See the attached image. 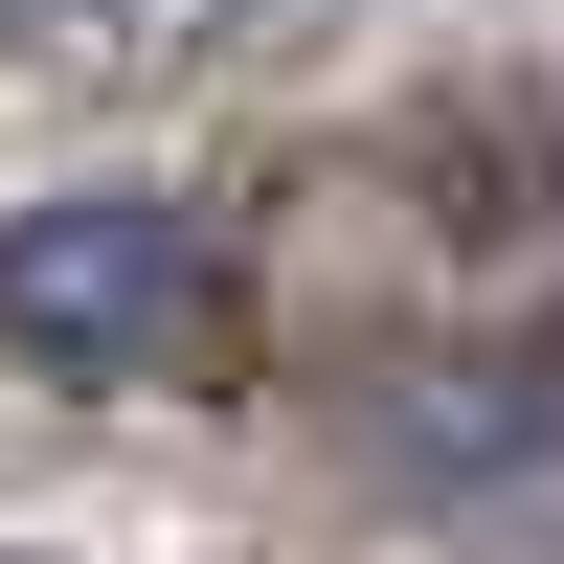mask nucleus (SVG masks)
Wrapping results in <instances>:
<instances>
[{
	"label": "nucleus",
	"mask_w": 564,
	"mask_h": 564,
	"mask_svg": "<svg viewBox=\"0 0 564 564\" xmlns=\"http://www.w3.org/2000/svg\"><path fill=\"white\" fill-rule=\"evenodd\" d=\"M226 339V226L159 204V181H68V204L0 226V361L45 384H159V361Z\"/></svg>",
	"instance_id": "nucleus-1"
},
{
	"label": "nucleus",
	"mask_w": 564,
	"mask_h": 564,
	"mask_svg": "<svg viewBox=\"0 0 564 564\" xmlns=\"http://www.w3.org/2000/svg\"><path fill=\"white\" fill-rule=\"evenodd\" d=\"M0 23H45V0H0Z\"/></svg>",
	"instance_id": "nucleus-2"
}]
</instances>
